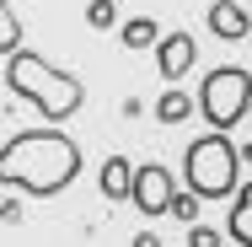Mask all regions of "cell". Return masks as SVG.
<instances>
[{
	"label": "cell",
	"mask_w": 252,
	"mask_h": 247,
	"mask_svg": "<svg viewBox=\"0 0 252 247\" xmlns=\"http://www.w3.org/2000/svg\"><path fill=\"white\" fill-rule=\"evenodd\" d=\"M134 172L140 167H129V156H107L102 161V199H134Z\"/></svg>",
	"instance_id": "cell-8"
},
{
	"label": "cell",
	"mask_w": 252,
	"mask_h": 247,
	"mask_svg": "<svg viewBox=\"0 0 252 247\" xmlns=\"http://www.w3.org/2000/svg\"><path fill=\"white\" fill-rule=\"evenodd\" d=\"M188 113H199V97H188V92L172 81V86L161 92V102H156V118H161V124H183Z\"/></svg>",
	"instance_id": "cell-9"
},
{
	"label": "cell",
	"mask_w": 252,
	"mask_h": 247,
	"mask_svg": "<svg viewBox=\"0 0 252 247\" xmlns=\"http://www.w3.org/2000/svg\"><path fill=\"white\" fill-rule=\"evenodd\" d=\"M0 54H11V49H22V22H16V11L11 5H0Z\"/></svg>",
	"instance_id": "cell-12"
},
{
	"label": "cell",
	"mask_w": 252,
	"mask_h": 247,
	"mask_svg": "<svg viewBox=\"0 0 252 247\" xmlns=\"http://www.w3.org/2000/svg\"><path fill=\"white\" fill-rule=\"evenodd\" d=\"M81 172V145L64 129H22L0 150V188L5 194H64Z\"/></svg>",
	"instance_id": "cell-1"
},
{
	"label": "cell",
	"mask_w": 252,
	"mask_h": 247,
	"mask_svg": "<svg viewBox=\"0 0 252 247\" xmlns=\"http://www.w3.org/2000/svg\"><path fill=\"white\" fill-rule=\"evenodd\" d=\"M199 113L209 129H236L242 118L252 113V70L242 65H220V70H209L199 86Z\"/></svg>",
	"instance_id": "cell-4"
},
{
	"label": "cell",
	"mask_w": 252,
	"mask_h": 247,
	"mask_svg": "<svg viewBox=\"0 0 252 247\" xmlns=\"http://www.w3.org/2000/svg\"><path fill=\"white\" fill-rule=\"evenodd\" d=\"M209 33H215V38H225V43L247 38V33H252L247 5H236V0H215V5H209Z\"/></svg>",
	"instance_id": "cell-7"
},
{
	"label": "cell",
	"mask_w": 252,
	"mask_h": 247,
	"mask_svg": "<svg viewBox=\"0 0 252 247\" xmlns=\"http://www.w3.org/2000/svg\"><path fill=\"white\" fill-rule=\"evenodd\" d=\"M156 43H161L156 16H134V22H124V49H156Z\"/></svg>",
	"instance_id": "cell-11"
},
{
	"label": "cell",
	"mask_w": 252,
	"mask_h": 247,
	"mask_svg": "<svg viewBox=\"0 0 252 247\" xmlns=\"http://www.w3.org/2000/svg\"><path fill=\"white\" fill-rule=\"evenodd\" d=\"M193 65H199V43H193L188 33H166V38L156 43V70H161L166 81H183Z\"/></svg>",
	"instance_id": "cell-6"
},
{
	"label": "cell",
	"mask_w": 252,
	"mask_h": 247,
	"mask_svg": "<svg viewBox=\"0 0 252 247\" xmlns=\"http://www.w3.org/2000/svg\"><path fill=\"white\" fill-rule=\"evenodd\" d=\"M5 92L22 97V102H32L49 124L75 118L81 102H86V86H81L70 70L49 65L43 54H32V49H11V54H5Z\"/></svg>",
	"instance_id": "cell-2"
},
{
	"label": "cell",
	"mask_w": 252,
	"mask_h": 247,
	"mask_svg": "<svg viewBox=\"0 0 252 247\" xmlns=\"http://www.w3.org/2000/svg\"><path fill=\"white\" fill-rule=\"evenodd\" d=\"M172 199H177L172 172L156 167V161H145V167L134 172V204H140V215H172Z\"/></svg>",
	"instance_id": "cell-5"
},
{
	"label": "cell",
	"mask_w": 252,
	"mask_h": 247,
	"mask_svg": "<svg viewBox=\"0 0 252 247\" xmlns=\"http://www.w3.org/2000/svg\"><path fill=\"white\" fill-rule=\"evenodd\" d=\"M86 22H92L97 33H107V27H113V0H92V5H86Z\"/></svg>",
	"instance_id": "cell-14"
},
{
	"label": "cell",
	"mask_w": 252,
	"mask_h": 247,
	"mask_svg": "<svg viewBox=\"0 0 252 247\" xmlns=\"http://www.w3.org/2000/svg\"><path fill=\"white\" fill-rule=\"evenodd\" d=\"M188 242H193V247H215V242H225V237H220V231H209V226H193V237H188Z\"/></svg>",
	"instance_id": "cell-15"
},
{
	"label": "cell",
	"mask_w": 252,
	"mask_h": 247,
	"mask_svg": "<svg viewBox=\"0 0 252 247\" xmlns=\"http://www.w3.org/2000/svg\"><path fill=\"white\" fill-rule=\"evenodd\" d=\"M242 161L247 156L225 140V129H209V135H199L193 145L183 150V177L204 199H231L236 183H242Z\"/></svg>",
	"instance_id": "cell-3"
},
{
	"label": "cell",
	"mask_w": 252,
	"mask_h": 247,
	"mask_svg": "<svg viewBox=\"0 0 252 247\" xmlns=\"http://www.w3.org/2000/svg\"><path fill=\"white\" fill-rule=\"evenodd\" d=\"M199 204H204V194H193V188H188V194L172 199V215H177L183 226H199Z\"/></svg>",
	"instance_id": "cell-13"
},
{
	"label": "cell",
	"mask_w": 252,
	"mask_h": 247,
	"mask_svg": "<svg viewBox=\"0 0 252 247\" xmlns=\"http://www.w3.org/2000/svg\"><path fill=\"white\" fill-rule=\"evenodd\" d=\"M231 242L252 247V188H242L236 204H231Z\"/></svg>",
	"instance_id": "cell-10"
}]
</instances>
